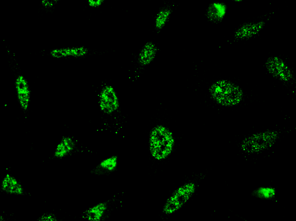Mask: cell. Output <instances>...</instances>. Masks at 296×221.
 I'll return each instance as SVG.
<instances>
[{
    "label": "cell",
    "instance_id": "6da1fadb",
    "mask_svg": "<svg viewBox=\"0 0 296 221\" xmlns=\"http://www.w3.org/2000/svg\"><path fill=\"white\" fill-rule=\"evenodd\" d=\"M175 139L173 132L167 127L158 124L150 130L148 137V147L152 157L162 161L172 154L175 147Z\"/></svg>",
    "mask_w": 296,
    "mask_h": 221
},
{
    "label": "cell",
    "instance_id": "7a4b0ae2",
    "mask_svg": "<svg viewBox=\"0 0 296 221\" xmlns=\"http://www.w3.org/2000/svg\"><path fill=\"white\" fill-rule=\"evenodd\" d=\"M211 98L217 104L223 107H233L243 100L244 93L235 83L227 79H219L209 88Z\"/></svg>",
    "mask_w": 296,
    "mask_h": 221
},
{
    "label": "cell",
    "instance_id": "3957f363",
    "mask_svg": "<svg viewBox=\"0 0 296 221\" xmlns=\"http://www.w3.org/2000/svg\"><path fill=\"white\" fill-rule=\"evenodd\" d=\"M279 137L280 133L275 130L256 132L244 138L240 143V148L248 154H258L273 147Z\"/></svg>",
    "mask_w": 296,
    "mask_h": 221
},
{
    "label": "cell",
    "instance_id": "277c9868",
    "mask_svg": "<svg viewBox=\"0 0 296 221\" xmlns=\"http://www.w3.org/2000/svg\"><path fill=\"white\" fill-rule=\"evenodd\" d=\"M196 184L187 182L178 187L167 198L162 208V213L170 215L181 209L194 194Z\"/></svg>",
    "mask_w": 296,
    "mask_h": 221
},
{
    "label": "cell",
    "instance_id": "5b68a950",
    "mask_svg": "<svg viewBox=\"0 0 296 221\" xmlns=\"http://www.w3.org/2000/svg\"><path fill=\"white\" fill-rule=\"evenodd\" d=\"M268 73L274 78L283 82H289L294 78L293 73L287 64L277 56L268 57L265 63Z\"/></svg>",
    "mask_w": 296,
    "mask_h": 221
},
{
    "label": "cell",
    "instance_id": "8992f818",
    "mask_svg": "<svg viewBox=\"0 0 296 221\" xmlns=\"http://www.w3.org/2000/svg\"><path fill=\"white\" fill-rule=\"evenodd\" d=\"M98 103L101 111L106 114H111L118 110V97L112 86L106 85L102 87L99 95Z\"/></svg>",
    "mask_w": 296,
    "mask_h": 221
},
{
    "label": "cell",
    "instance_id": "52a82bcc",
    "mask_svg": "<svg viewBox=\"0 0 296 221\" xmlns=\"http://www.w3.org/2000/svg\"><path fill=\"white\" fill-rule=\"evenodd\" d=\"M265 25L263 21L244 23L235 30L234 38L238 40L249 39L258 35Z\"/></svg>",
    "mask_w": 296,
    "mask_h": 221
},
{
    "label": "cell",
    "instance_id": "ba28073f",
    "mask_svg": "<svg viewBox=\"0 0 296 221\" xmlns=\"http://www.w3.org/2000/svg\"><path fill=\"white\" fill-rule=\"evenodd\" d=\"M15 87L20 106L23 110L26 111L31 99V90L27 79L23 75H18L15 80Z\"/></svg>",
    "mask_w": 296,
    "mask_h": 221
},
{
    "label": "cell",
    "instance_id": "9c48e42d",
    "mask_svg": "<svg viewBox=\"0 0 296 221\" xmlns=\"http://www.w3.org/2000/svg\"><path fill=\"white\" fill-rule=\"evenodd\" d=\"M88 49L84 46H75L72 47H62L52 49L50 54L54 58H63L67 57H82L87 54Z\"/></svg>",
    "mask_w": 296,
    "mask_h": 221
},
{
    "label": "cell",
    "instance_id": "30bf717a",
    "mask_svg": "<svg viewBox=\"0 0 296 221\" xmlns=\"http://www.w3.org/2000/svg\"><path fill=\"white\" fill-rule=\"evenodd\" d=\"M1 189L10 194L22 195L24 193V189L21 183L9 174H6L2 179Z\"/></svg>",
    "mask_w": 296,
    "mask_h": 221
},
{
    "label": "cell",
    "instance_id": "8fae6325",
    "mask_svg": "<svg viewBox=\"0 0 296 221\" xmlns=\"http://www.w3.org/2000/svg\"><path fill=\"white\" fill-rule=\"evenodd\" d=\"M226 11V5L224 3L216 2L212 3L208 6L206 15L211 22L219 23L224 18Z\"/></svg>",
    "mask_w": 296,
    "mask_h": 221
},
{
    "label": "cell",
    "instance_id": "7c38bea8",
    "mask_svg": "<svg viewBox=\"0 0 296 221\" xmlns=\"http://www.w3.org/2000/svg\"><path fill=\"white\" fill-rule=\"evenodd\" d=\"M158 51L155 43L151 41L146 42L140 50L138 55V62L142 66H146L150 64Z\"/></svg>",
    "mask_w": 296,
    "mask_h": 221
},
{
    "label": "cell",
    "instance_id": "4fadbf2b",
    "mask_svg": "<svg viewBox=\"0 0 296 221\" xmlns=\"http://www.w3.org/2000/svg\"><path fill=\"white\" fill-rule=\"evenodd\" d=\"M76 147L75 140L70 136H64L57 146L54 156L57 158H62L71 154Z\"/></svg>",
    "mask_w": 296,
    "mask_h": 221
},
{
    "label": "cell",
    "instance_id": "5bb4252c",
    "mask_svg": "<svg viewBox=\"0 0 296 221\" xmlns=\"http://www.w3.org/2000/svg\"><path fill=\"white\" fill-rule=\"evenodd\" d=\"M108 208L107 202H100L86 210L83 213V217L89 221H100L104 217Z\"/></svg>",
    "mask_w": 296,
    "mask_h": 221
},
{
    "label": "cell",
    "instance_id": "9a60e30c",
    "mask_svg": "<svg viewBox=\"0 0 296 221\" xmlns=\"http://www.w3.org/2000/svg\"><path fill=\"white\" fill-rule=\"evenodd\" d=\"M117 165V156L112 155L101 161L92 172L97 175L110 173L116 169Z\"/></svg>",
    "mask_w": 296,
    "mask_h": 221
},
{
    "label": "cell",
    "instance_id": "2e32d148",
    "mask_svg": "<svg viewBox=\"0 0 296 221\" xmlns=\"http://www.w3.org/2000/svg\"><path fill=\"white\" fill-rule=\"evenodd\" d=\"M172 9L169 7L161 8L156 15L154 25L156 30H161L166 24L172 13Z\"/></svg>",
    "mask_w": 296,
    "mask_h": 221
},
{
    "label": "cell",
    "instance_id": "e0dca14e",
    "mask_svg": "<svg viewBox=\"0 0 296 221\" xmlns=\"http://www.w3.org/2000/svg\"><path fill=\"white\" fill-rule=\"evenodd\" d=\"M252 194L259 199L270 200L275 197L276 190L271 186H262L255 189Z\"/></svg>",
    "mask_w": 296,
    "mask_h": 221
},
{
    "label": "cell",
    "instance_id": "ac0fdd59",
    "mask_svg": "<svg viewBox=\"0 0 296 221\" xmlns=\"http://www.w3.org/2000/svg\"><path fill=\"white\" fill-rule=\"evenodd\" d=\"M37 220L38 221H57L58 220L55 214L46 213L40 216Z\"/></svg>",
    "mask_w": 296,
    "mask_h": 221
},
{
    "label": "cell",
    "instance_id": "d6986e66",
    "mask_svg": "<svg viewBox=\"0 0 296 221\" xmlns=\"http://www.w3.org/2000/svg\"><path fill=\"white\" fill-rule=\"evenodd\" d=\"M57 0H42L41 5L45 8H51L53 7L57 3Z\"/></svg>",
    "mask_w": 296,
    "mask_h": 221
},
{
    "label": "cell",
    "instance_id": "ffe728a7",
    "mask_svg": "<svg viewBox=\"0 0 296 221\" xmlns=\"http://www.w3.org/2000/svg\"><path fill=\"white\" fill-rule=\"evenodd\" d=\"M104 1V0H88L87 3L90 7H98L101 6Z\"/></svg>",
    "mask_w": 296,
    "mask_h": 221
}]
</instances>
